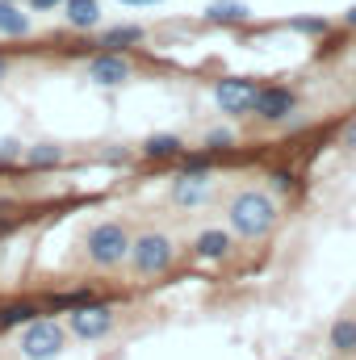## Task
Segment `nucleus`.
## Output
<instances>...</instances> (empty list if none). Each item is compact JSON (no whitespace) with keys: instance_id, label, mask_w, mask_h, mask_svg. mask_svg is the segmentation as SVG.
Instances as JSON below:
<instances>
[{"instance_id":"6ab92c4d","label":"nucleus","mask_w":356,"mask_h":360,"mask_svg":"<svg viewBox=\"0 0 356 360\" xmlns=\"http://www.w3.org/2000/svg\"><path fill=\"white\" fill-rule=\"evenodd\" d=\"M84 302H92L89 289H76V293H55V297H51V306H59V310H76V306H84Z\"/></svg>"},{"instance_id":"aec40b11","label":"nucleus","mask_w":356,"mask_h":360,"mask_svg":"<svg viewBox=\"0 0 356 360\" xmlns=\"http://www.w3.org/2000/svg\"><path fill=\"white\" fill-rule=\"evenodd\" d=\"M289 25H293L298 34H327V21H323V17H293Z\"/></svg>"},{"instance_id":"9b49d317","label":"nucleus","mask_w":356,"mask_h":360,"mask_svg":"<svg viewBox=\"0 0 356 360\" xmlns=\"http://www.w3.org/2000/svg\"><path fill=\"white\" fill-rule=\"evenodd\" d=\"M252 17V8L243 4V0H214L210 8H205V21L210 25H243Z\"/></svg>"},{"instance_id":"39448f33","label":"nucleus","mask_w":356,"mask_h":360,"mask_svg":"<svg viewBox=\"0 0 356 360\" xmlns=\"http://www.w3.org/2000/svg\"><path fill=\"white\" fill-rule=\"evenodd\" d=\"M113 331V314L105 302H84L72 310V335L76 340H105Z\"/></svg>"},{"instance_id":"f257e3e1","label":"nucleus","mask_w":356,"mask_h":360,"mask_svg":"<svg viewBox=\"0 0 356 360\" xmlns=\"http://www.w3.org/2000/svg\"><path fill=\"white\" fill-rule=\"evenodd\" d=\"M227 218H231V231L239 239H265L272 231V222H276V201L265 197V193H239L231 201Z\"/></svg>"},{"instance_id":"f03ea898","label":"nucleus","mask_w":356,"mask_h":360,"mask_svg":"<svg viewBox=\"0 0 356 360\" xmlns=\"http://www.w3.org/2000/svg\"><path fill=\"white\" fill-rule=\"evenodd\" d=\"M68 344V331L55 319H30L21 331V356L25 360H55Z\"/></svg>"},{"instance_id":"4be33fe9","label":"nucleus","mask_w":356,"mask_h":360,"mask_svg":"<svg viewBox=\"0 0 356 360\" xmlns=\"http://www.w3.org/2000/svg\"><path fill=\"white\" fill-rule=\"evenodd\" d=\"M227 143H231V130H210V134H205V147H214V151L227 147Z\"/></svg>"},{"instance_id":"20e7f679","label":"nucleus","mask_w":356,"mask_h":360,"mask_svg":"<svg viewBox=\"0 0 356 360\" xmlns=\"http://www.w3.org/2000/svg\"><path fill=\"white\" fill-rule=\"evenodd\" d=\"M89 256H92V264H105V269L122 264V260L130 256V235H126V226H122V222H101V226H92L89 231Z\"/></svg>"},{"instance_id":"0eeeda50","label":"nucleus","mask_w":356,"mask_h":360,"mask_svg":"<svg viewBox=\"0 0 356 360\" xmlns=\"http://www.w3.org/2000/svg\"><path fill=\"white\" fill-rule=\"evenodd\" d=\"M298 109V92L285 89V84H268V89L256 92V105H252V113L256 117H265V122H281V117H289Z\"/></svg>"},{"instance_id":"393cba45","label":"nucleus","mask_w":356,"mask_h":360,"mask_svg":"<svg viewBox=\"0 0 356 360\" xmlns=\"http://www.w3.org/2000/svg\"><path fill=\"white\" fill-rule=\"evenodd\" d=\"M122 4H130V8H147V4H164V0H122Z\"/></svg>"},{"instance_id":"9d476101","label":"nucleus","mask_w":356,"mask_h":360,"mask_svg":"<svg viewBox=\"0 0 356 360\" xmlns=\"http://www.w3.org/2000/svg\"><path fill=\"white\" fill-rule=\"evenodd\" d=\"M63 17L72 30H96L101 25V0H63Z\"/></svg>"},{"instance_id":"5701e85b","label":"nucleus","mask_w":356,"mask_h":360,"mask_svg":"<svg viewBox=\"0 0 356 360\" xmlns=\"http://www.w3.org/2000/svg\"><path fill=\"white\" fill-rule=\"evenodd\" d=\"M59 4H63V0H30L34 13H51V8H59Z\"/></svg>"},{"instance_id":"4468645a","label":"nucleus","mask_w":356,"mask_h":360,"mask_svg":"<svg viewBox=\"0 0 356 360\" xmlns=\"http://www.w3.org/2000/svg\"><path fill=\"white\" fill-rule=\"evenodd\" d=\"M193 248H197L201 260H222V256L231 252V235H227V231H201Z\"/></svg>"},{"instance_id":"bb28decb","label":"nucleus","mask_w":356,"mask_h":360,"mask_svg":"<svg viewBox=\"0 0 356 360\" xmlns=\"http://www.w3.org/2000/svg\"><path fill=\"white\" fill-rule=\"evenodd\" d=\"M4 76H8V59H0V80H4Z\"/></svg>"},{"instance_id":"f8f14e48","label":"nucleus","mask_w":356,"mask_h":360,"mask_svg":"<svg viewBox=\"0 0 356 360\" xmlns=\"http://www.w3.org/2000/svg\"><path fill=\"white\" fill-rule=\"evenodd\" d=\"M143 38H147L143 25H109L96 46H101V51H126V46H139Z\"/></svg>"},{"instance_id":"a878e982","label":"nucleus","mask_w":356,"mask_h":360,"mask_svg":"<svg viewBox=\"0 0 356 360\" xmlns=\"http://www.w3.org/2000/svg\"><path fill=\"white\" fill-rule=\"evenodd\" d=\"M344 25H352V30H356V4L348 8V13H344Z\"/></svg>"},{"instance_id":"6e6552de","label":"nucleus","mask_w":356,"mask_h":360,"mask_svg":"<svg viewBox=\"0 0 356 360\" xmlns=\"http://www.w3.org/2000/svg\"><path fill=\"white\" fill-rule=\"evenodd\" d=\"M89 80H96L101 89H117L130 80V59L122 51H101L96 59L89 63Z\"/></svg>"},{"instance_id":"f3484780","label":"nucleus","mask_w":356,"mask_h":360,"mask_svg":"<svg viewBox=\"0 0 356 360\" xmlns=\"http://www.w3.org/2000/svg\"><path fill=\"white\" fill-rule=\"evenodd\" d=\"M21 155H25V164H30V168H55V164L63 160V151H59V147H51V143L30 147V151H21Z\"/></svg>"},{"instance_id":"7ed1b4c3","label":"nucleus","mask_w":356,"mask_h":360,"mask_svg":"<svg viewBox=\"0 0 356 360\" xmlns=\"http://www.w3.org/2000/svg\"><path fill=\"white\" fill-rule=\"evenodd\" d=\"M172 256H177V248H172V239L160 235V231L130 239V264H134L139 276H160V272L172 264Z\"/></svg>"},{"instance_id":"dca6fc26","label":"nucleus","mask_w":356,"mask_h":360,"mask_svg":"<svg viewBox=\"0 0 356 360\" xmlns=\"http://www.w3.org/2000/svg\"><path fill=\"white\" fill-rule=\"evenodd\" d=\"M30 319H38V306H30V302L0 306V331H8V327H21V323H30Z\"/></svg>"},{"instance_id":"2eb2a0df","label":"nucleus","mask_w":356,"mask_h":360,"mask_svg":"<svg viewBox=\"0 0 356 360\" xmlns=\"http://www.w3.org/2000/svg\"><path fill=\"white\" fill-rule=\"evenodd\" d=\"M180 151H184L180 134H151V139L143 143V155H147V160H177Z\"/></svg>"},{"instance_id":"ddd939ff","label":"nucleus","mask_w":356,"mask_h":360,"mask_svg":"<svg viewBox=\"0 0 356 360\" xmlns=\"http://www.w3.org/2000/svg\"><path fill=\"white\" fill-rule=\"evenodd\" d=\"M0 34L4 38H25L30 34V13H21L13 0H0Z\"/></svg>"},{"instance_id":"a211bd4d","label":"nucleus","mask_w":356,"mask_h":360,"mask_svg":"<svg viewBox=\"0 0 356 360\" xmlns=\"http://www.w3.org/2000/svg\"><path fill=\"white\" fill-rule=\"evenodd\" d=\"M331 348L336 352H356V323L352 319H340L331 327Z\"/></svg>"},{"instance_id":"412c9836","label":"nucleus","mask_w":356,"mask_h":360,"mask_svg":"<svg viewBox=\"0 0 356 360\" xmlns=\"http://www.w3.org/2000/svg\"><path fill=\"white\" fill-rule=\"evenodd\" d=\"M21 155V143L17 139H0V164H8V160H17Z\"/></svg>"},{"instance_id":"b1692460","label":"nucleus","mask_w":356,"mask_h":360,"mask_svg":"<svg viewBox=\"0 0 356 360\" xmlns=\"http://www.w3.org/2000/svg\"><path fill=\"white\" fill-rule=\"evenodd\" d=\"M344 147L356 151V122H348V130H344Z\"/></svg>"},{"instance_id":"423d86ee","label":"nucleus","mask_w":356,"mask_h":360,"mask_svg":"<svg viewBox=\"0 0 356 360\" xmlns=\"http://www.w3.org/2000/svg\"><path fill=\"white\" fill-rule=\"evenodd\" d=\"M256 84L252 80H243V76H227V80H218L214 84V101H218V109L222 113H252V105H256Z\"/></svg>"},{"instance_id":"cd10ccee","label":"nucleus","mask_w":356,"mask_h":360,"mask_svg":"<svg viewBox=\"0 0 356 360\" xmlns=\"http://www.w3.org/2000/svg\"><path fill=\"white\" fill-rule=\"evenodd\" d=\"M13 4H17V0H13Z\"/></svg>"},{"instance_id":"1a4fd4ad","label":"nucleus","mask_w":356,"mask_h":360,"mask_svg":"<svg viewBox=\"0 0 356 360\" xmlns=\"http://www.w3.org/2000/svg\"><path fill=\"white\" fill-rule=\"evenodd\" d=\"M210 197V168H184L177 180H172V201L177 205H205Z\"/></svg>"}]
</instances>
